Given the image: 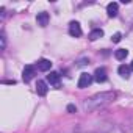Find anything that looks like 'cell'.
<instances>
[{
	"label": "cell",
	"instance_id": "9a60e30c",
	"mask_svg": "<svg viewBox=\"0 0 133 133\" xmlns=\"http://www.w3.org/2000/svg\"><path fill=\"white\" fill-rule=\"evenodd\" d=\"M68 111H69V113H75V111H77L75 105H69V107H68Z\"/></svg>",
	"mask_w": 133,
	"mask_h": 133
},
{
	"label": "cell",
	"instance_id": "30bf717a",
	"mask_svg": "<svg viewBox=\"0 0 133 133\" xmlns=\"http://www.w3.org/2000/svg\"><path fill=\"white\" fill-rule=\"evenodd\" d=\"M47 82H49L50 85L58 86V85H59V74H58V72H50V74L47 75Z\"/></svg>",
	"mask_w": 133,
	"mask_h": 133
},
{
	"label": "cell",
	"instance_id": "8fae6325",
	"mask_svg": "<svg viewBox=\"0 0 133 133\" xmlns=\"http://www.w3.org/2000/svg\"><path fill=\"white\" fill-rule=\"evenodd\" d=\"M130 66H125V64H121L119 68H117V72L122 75V77H125V78H128V75H130Z\"/></svg>",
	"mask_w": 133,
	"mask_h": 133
},
{
	"label": "cell",
	"instance_id": "9c48e42d",
	"mask_svg": "<svg viewBox=\"0 0 133 133\" xmlns=\"http://www.w3.org/2000/svg\"><path fill=\"white\" fill-rule=\"evenodd\" d=\"M47 83L45 82H42V80H38V83H36V92L39 94V96H45L47 94Z\"/></svg>",
	"mask_w": 133,
	"mask_h": 133
},
{
	"label": "cell",
	"instance_id": "2e32d148",
	"mask_svg": "<svg viewBox=\"0 0 133 133\" xmlns=\"http://www.w3.org/2000/svg\"><path fill=\"white\" fill-rule=\"evenodd\" d=\"M0 39H2V50H3V49H5V35L0 36Z\"/></svg>",
	"mask_w": 133,
	"mask_h": 133
},
{
	"label": "cell",
	"instance_id": "5bb4252c",
	"mask_svg": "<svg viewBox=\"0 0 133 133\" xmlns=\"http://www.w3.org/2000/svg\"><path fill=\"white\" fill-rule=\"evenodd\" d=\"M121 38H122V35H121V33H114V35L111 36V41H113V42H119V41H121Z\"/></svg>",
	"mask_w": 133,
	"mask_h": 133
},
{
	"label": "cell",
	"instance_id": "ac0fdd59",
	"mask_svg": "<svg viewBox=\"0 0 133 133\" xmlns=\"http://www.w3.org/2000/svg\"><path fill=\"white\" fill-rule=\"evenodd\" d=\"M130 69H131V71H133V61H131V64H130Z\"/></svg>",
	"mask_w": 133,
	"mask_h": 133
},
{
	"label": "cell",
	"instance_id": "7a4b0ae2",
	"mask_svg": "<svg viewBox=\"0 0 133 133\" xmlns=\"http://www.w3.org/2000/svg\"><path fill=\"white\" fill-rule=\"evenodd\" d=\"M92 82H94V75L83 72V74L80 75V78H78V83H77V86H78L80 89H83V88H88V86H89Z\"/></svg>",
	"mask_w": 133,
	"mask_h": 133
},
{
	"label": "cell",
	"instance_id": "8992f818",
	"mask_svg": "<svg viewBox=\"0 0 133 133\" xmlns=\"http://www.w3.org/2000/svg\"><path fill=\"white\" fill-rule=\"evenodd\" d=\"M36 22H38V25H41V27H45L47 24H49V14L47 13H38V16H36Z\"/></svg>",
	"mask_w": 133,
	"mask_h": 133
},
{
	"label": "cell",
	"instance_id": "277c9868",
	"mask_svg": "<svg viewBox=\"0 0 133 133\" xmlns=\"http://www.w3.org/2000/svg\"><path fill=\"white\" fill-rule=\"evenodd\" d=\"M107 71L103 69V68H97L96 69V72H94V80L97 82V83H105L107 82Z\"/></svg>",
	"mask_w": 133,
	"mask_h": 133
},
{
	"label": "cell",
	"instance_id": "6da1fadb",
	"mask_svg": "<svg viewBox=\"0 0 133 133\" xmlns=\"http://www.w3.org/2000/svg\"><path fill=\"white\" fill-rule=\"evenodd\" d=\"M114 97H116V94L113 91H103V92L94 94L92 97L86 99L83 107H85L86 111H97V110H102L107 105H110L114 100Z\"/></svg>",
	"mask_w": 133,
	"mask_h": 133
},
{
	"label": "cell",
	"instance_id": "ba28073f",
	"mask_svg": "<svg viewBox=\"0 0 133 133\" xmlns=\"http://www.w3.org/2000/svg\"><path fill=\"white\" fill-rule=\"evenodd\" d=\"M117 8H119V5H117L116 2L108 3V6H107V13H108V16H110V17H116V16H117Z\"/></svg>",
	"mask_w": 133,
	"mask_h": 133
},
{
	"label": "cell",
	"instance_id": "3957f363",
	"mask_svg": "<svg viewBox=\"0 0 133 133\" xmlns=\"http://www.w3.org/2000/svg\"><path fill=\"white\" fill-rule=\"evenodd\" d=\"M69 33H71V36H74V38L82 36V27H80V24L75 22V21H72V22L69 24Z\"/></svg>",
	"mask_w": 133,
	"mask_h": 133
},
{
	"label": "cell",
	"instance_id": "4fadbf2b",
	"mask_svg": "<svg viewBox=\"0 0 133 133\" xmlns=\"http://www.w3.org/2000/svg\"><path fill=\"white\" fill-rule=\"evenodd\" d=\"M128 55V52L125 50V49H119V50H116L114 52V56H116V59H119V61H122V59H125V56Z\"/></svg>",
	"mask_w": 133,
	"mask_h": 133
},
{
	"label": "cell",
	"instance_id": "5b68a950",
	"mask_svg": "<svg viewBox=\"0 0 133 133\" xmlns=\"http://www.w3.org/2000/svg\"><path fill=\"white\" fill-rule=\"evenodd\" d=\"M33 77H35V68H33V66H25V68H24V72H22V78H24V82L28 83Z\"/></svg>",
	"mask_w": 133,
	"mask_h": 133
},
{
	"label": "cell",
	"instance_id": "7c38bea8",
	"mask_svg": "<svg viewBox=\"0 0 133 133\" xmlns=\"http://www.w3.org/2000/svg\"><path fill=\"white\" fill-rule=\"evenodd\" d=\"M103 36V31L100 30V28H96V30H92L91 33H89V39L91 41H96V39H99V38H102Z\"/></svg>",
	"mask_w": 133,
	"mask_h": 133
},
{
	"label": "cell",
	"instance_id": "52a82bcc",
	"mask_svg": "<svg viewBox=\"0 0 133 133\" xmlns=\"http://www.w3.org/2000/svg\"><path fill=\"white\" fill-rule=\"evenodd\" d=\"M50 68H52V63L49 61V59H39L38 61V69L39 71H42V72H47V71H50Z\"/></svg>",
	"mask_w": 133,
	"mask_h": 133
},
{
	"label": "cell",
	"instance_id": "e0dca14e",
	"mask_svg": "<svg viewBox=\"0 0 133 133\" xmlns=\"http://www.w3.org/2000/svg\"><path fill=\"white\" fill-rule=\"evenodd\" d=\"M88 63H89V61H88V59H82V61H80V63H78V64H80V66H85V64H88Z\"/></svg>",
	"mask_w": 133,
	"mask_h": 133
}]
</instances>
